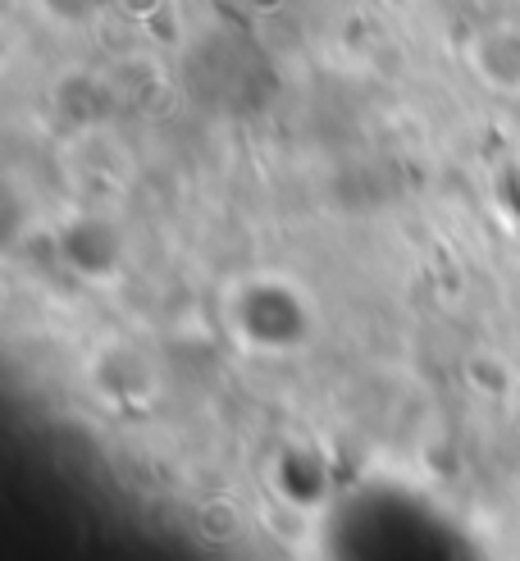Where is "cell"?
<instances>
[{
  "instance_id": "6da1fadb",
  "label": "cell",
  "mask_w": 520,
  "mask_h": 561,
  "mask_svg": "<svg viewBox=\"0 0 520 561\" xmlns=\"http://www.w3.org/2000/svg\"><path fill=\"white\" fill-rule=\"evenodd\" d=\"M307 301L284 278H252L233 297V324L242 329V339H252L256 347H288L297 339V329L307 324Z\"/></svg>"
},
{
  "instance_id": "7a4b0ae2",
  "label": "cell",
  "mask_w": 520,
  "mask_h": 561,
  "mask_svg": "<svg viewBox=\"0 0 520 561\" xmlns=\"http://www.w3.org/2000/svg\"><path fill=\"white\" fill-rule=\"evenodd\" d=\"M461 55L479 88L498 96H520V23L516 19H488L471 27Z\"/></svg>"
},
{
  "instance_id": "3957f363",
  "label": "cell",
  "mask_w": 520,
  "mask_h": 561,
  "mask_svg": "<svg viewBox=\"0 0 520 561\" xmlns=\"http://www.w3.org/2000/svg\"><path fill=\"white\" fill-rule=\"evenodd\" d=\"M33 5L50 19V23H65V27H82V23H96L109 5L119 0H33Z\"/></svg>"
}]
</instances>
